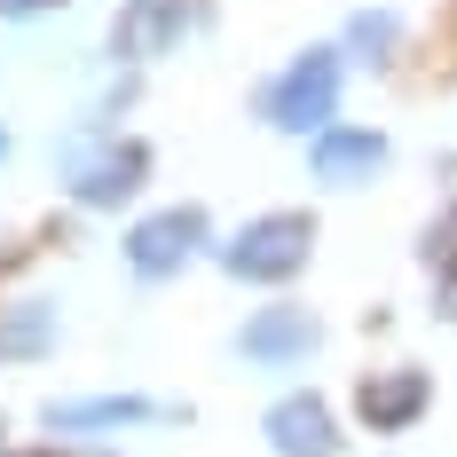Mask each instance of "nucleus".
<instances>
[{"label": "nucleus", "instance_id": "f257e3e1", "mask_svg": "<svg viewBox=\"0 0 457 457\" xmlns=\"http://www.w3.org/2000/svg\"><path fill=\"white\" fill-rule=\"evenodd\" d=\"M339 79H347V63H339V47H308V55H292V71L261 95V111H269V127L284 135H308L316 142L331 127V111H339Z\"/></svg>", "mask_w": 457, "mask_h": 457}, {"label": "nucleus", "instance_id": "f03ea898", "mask_svg": "<svg viewBox=\"0 0 457 457\" xmlns=\"http://www.w3.org/2000/svg\"><path fill=\"white\" fill-rule=\"evenodd\" d=\"M308 253H316V221L308 213H261V221H245L228 237L221 269L237 284H284V276L308 269Z\"/></svg>", "mask_w": 457, "mask_h": 457}, {"label": "nucleus", "instance_id": "7ed1b4c3", "mask_svg": "<svg viewBox=\"0 0 457 457\" xmlns=\"http://www.w3.org/2000/svg\"><path fill=\"white\" fill-rule=\"evenodd\" d=\"M189 253H205V213L197 205H166V213L127 228V269L135 276H174Z\"/></svg>", "mask_w": 457, "mask_h": 457}, {"label": "nucleus", "instance_id": "20e7f679", "mask_svg": "<svg viewBox=\"0 0 457 457\" xmlns=\"http://www.w3.org/2000/svg\"><path fill=\"white\" fill-rule=\"evenodd\" d=\"M197 8H205V0H127L119 24H111V55H127V63H158V55L197 24Z\"/></svg>", "mask_w": 457, "mask_h": 457}, {"label": "nucleus", "instance_id": "39448f33", "mask_svg": "<svg viewBox=\"0 0 457 457\" xmlns=\"http://www.w3.org/2000/svg\"><path fill=\"white\" fill-rule=\"evenodd\" d=\"M142 174H150V150H142V142H103L95 158L71 166V197H79L87 213H111V205H127L142 189Z\"/></svg>", "mask_w": 457, "mask_h": 457}, {"label": "nucleus", "instance_id": "423d86ee", "mask_svg": "<svg viewBox=\"0 0 457 457\" xmlns=\"http://www.w3.org/2000/svg\"><path fill=\"white\" fill-rule=\"evenodd\" d=\"M269 450L276 457H331L339 450V418L323 395H284L269 411Z\"/></svg>", "mask_w": 457, "mask_h": 457}, {"label": "nucleus", "instance_id": "0eeeda50", "mask_svg": "<svg viewBox=\"0 0 457 457\" xmlns=\"http://www.w3.org/2000/svg\"><path fill=\"white\" fill-rule=\"evenodd\" d=\"M308 166H316V182L347 189V182H363V174L386 166V135H378V127H323V135L308 142Z\"/></svg>", "mask_w": 457, "mask_h": 457}, {"label": "nucleus", "instance_id": "6e6552de", "mask_svg": "<svg viewBox=\"0 0 457 457\" xmlns=\"http://www.w3.org/2000/svg\"><path fill=\"white\" fill-rule=\"evenodd\" d=\"M355 411H363V426H378V434L418 426V418H426V370H378V378H363Z\"/></svg>", "mask_w": 457, "mask_h": 457}, {"label": "nucleus", "instance_id": "1a4fd4ad", "mask_svg": "<svg viewBox=\"0 0 457 457\" xmlns=\"http://www.w3.org/2000/svg\"><path fill=\"white\" fill-rule=\"evenodd\" d=\"M237 347L253 355V363H300L308 347H316V316H300V308H269V316H253L237 331Z\"/></svg>", "mask_w": 457, "mask_h": 457}, {"label": "nucleus", "instance_id": "9d476101", "mask_svg": "<svg viewBox=\"0 0 457 457\" xmlns=\"http://www.w3.org/2000/svg\"><path fill=\"white\" fill-rule=\"evenodd\" d=\"M158 418V403L142 395H87V403H47V426L55 434H95V426H142Z\"/></svg>", "mask_w": 457, "mask_h": 457}, {"label": "nucleus", "instance_id": "9b49d317", "mask_svg": "<svg viewBox=\"0 0 457 457\" xmlns=\"http://www.w3.org/2000/svg\"><path fill=\"white\" fill-rule=\"evenodd\" d=\"M47 339H55V316L32 300V308H16V316L0 323V363H8V355H40Z\"/></svg>", "mask_w": 457, "mask_h": 457}, {"label": "nucleus", "instance_id": "f8f14e48", "mask_svg": "<svg viewBox=\"0 0 457 457\" xmlns=\"http://www.w3.org/2000/svg\"><path fill=\"white\" fill-rule=\"evenodd\" d=\"M426 261H434L442 276H457V205L434 221V237H426Z\"/></svg>", "mask_w": 457, "mask_h": 457}, {"label": "nucleus", "instance_id": "ddd939ff", "mask_svg": "<svg viewBox=\"0 0 457 457\" xmlns=\"http://www.w3.org/2000/svg\"><path fill=\"white\" fill-rule=\"evenodd\" d=\"M355 47H370V55L395 47V24H386V16H355Z\"/></svg>", "mask_w": 457, "mask_h": 457}, {"label": "nucleus", "instance_id": "4468645a", "mask_svg": "<svg viewBox=\"0 0 457 457\" xmlns=\"http://www.w3.org/2000/svg\"><path fill=\"white\" fill-rule=\"evenodd\" d=\"M40 8H55V0H0V16H40Z\"/></svg>", "mask_w": 457, "mask_h": 457}, {"label": "nucleus", "instance_id": "2eb2a0df", "mask_svg": "<svg viewBox=\"0 0 457 457\" xmlns=\"http://www.w3.org/2000/svg\"><path fill=\"white\" fill-rule=\"evenodd\" d=\"M47 457H55V450H47Z\"/></svg>", "mask_w": 457, "mask_h": 457}]
</instances>
